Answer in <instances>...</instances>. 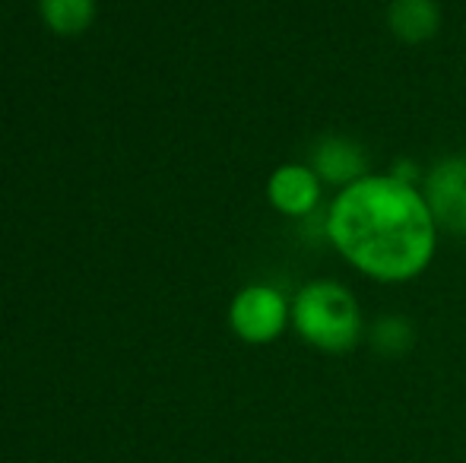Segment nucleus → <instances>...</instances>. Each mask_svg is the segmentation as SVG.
<instances>
[{
	"instance_id": "nucleus-1",
	"label": "nucleus",
	"mask_w": 466,
	"mask_h": 463,
	"mask_svg": "<svg viewBox=\"0 0 466 463\" xmlns=\"http://www.w3.org/2000/svg\"><path fill=\"white\" fill-rule=\"evenodd\" d=\"M324 232L352 270L384 286L422 277L441 235L422 187L393 172H369L337 191L327 206Z\"/></svg>"
},
{
	"instance_id": "nucleus-2",
	"label": "nucleus",
	"mask_w": 466,
	"mask_h": 463,
	"mask_svg": "<svg viewBox=\"0 0 466 463\" xmlns=\"http://www.w3.org/2000/svg\"><path fill=\"white\" fill-rule=\"evenodd\" d=\"M292 327L308 347L343 356L365 337V317L350 286L311 279L292 298Z\"/></svg>"
},
{
	"instance_id": "nucleus-3",
	"label": "nucleus",
	"mask_w": 466,
	"mask_h": 463,
	"mask_svg": "<svg viewBox=\"0 0 466 463\" xmlns=\"http://www.w3.org/2000/svg\"><path fill=\"white\" fill-rule=\"evenodd\" d=\"M228 324H232L235 337H241L245 343H254V347H264V343L277 340L286 330V324H292V302L282 296L277 286H245L232 298Z\"/></svg>"
},
{
	"instance_id": "nucleus-4",
	"label": "nucleus",
	"mask_w": 466,
	"mask_h": 463,
	"mask_svg": "<svg viewBox=\"0 0 466 463\" xmlns=\"http://www.w3.org/2000/svg\"><path fill=\"white\" fill-rule=\"evenodd\" d=\"M422 194L438 229L466 238V156H444L422 175Z\"/></svg>"
},
{
	"instance_id": "nucleus-5",
	"label": "nucleus",
	"mask_w": 466,
	"mask_h": 463,
	"mask_svg": "<svg viewBox=\"0 0 466 463\" xmlns=\"http://www.w3.org/2000/svg\"><path fill=\"white\" fill-rule=\"evenodd\" d=\"M267 200L282 216L305 219L324 200V181L308 162H286V166L273 168L270 181H267Z\"/></svg>"
},
{
	"instance_id": "nucleus-6",
	"label": "nucleus",
	"mask_w": 466,
	"mask_h": 463,
	"mask_svg": "<svg viewBox=\"0 0 466 463\" xmlns=\"http://www.w3.org/2000/svg\"><path fill=\"white\" fill-rule=\"evenodd\" d=\"M308 166L318 172V178L324 181V185H337L339 191L369 175L365 149L359 146L356 140H350V136H337V134L314 143L311 162H308Z\"/></svg>"
},
{
	"instance_id": "nucleus-7",
	"label": "nucleus",
	"mask_w": 466,
	"mask_h": 463,
	"mask_svg": "<svg viewBox=\"0 0 466 463\" xmlns=\"http://www.w3.org/2000/svg\"><path fill=\"white\" fill-rule=\"evenodd\" d=\"M387 29L403 45H429L441 32V6L438 0H390L387 4Z\"/></svg>"
},
{
	"instance_id": "nucleus-8",
	"label": "nucleus",
	"mask_w": 466,
	"mask_h": 463,
	"mask_svg": "<svg viewBox=\"0 0 466 463\" xmlns=\"http://www.w3.org/2000/svg\"><path fill=\"white\" fill-rule=\"evenodd\" d=\"M38 13L57 35H80L96 16V0H38Z\"/></svg>"
},
{
	"instance_id": "nucleus-9",
	"label": "nucleus",
	"mask_w": 466,
	"mask_h": 463,
	"mask_svg": "<svg viewBox=\"0 0 466 463\" xmlns=\"http://www.w3.org/2000/svg\"><path fill=\"white\" fill-rule=\"evenodd\" d=\"M371 343H374V349L384 352V356H400V352H406L412 343V324L397 315L380 317L371 330Z\"/></svg>"
}]
</instances>
